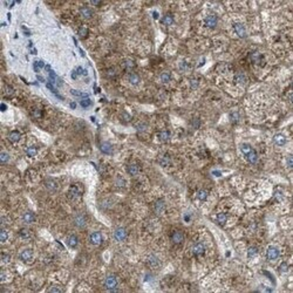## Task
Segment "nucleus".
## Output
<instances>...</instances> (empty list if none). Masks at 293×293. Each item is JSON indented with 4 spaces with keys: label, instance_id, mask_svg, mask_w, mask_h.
<instances>
[{
    "label": "nucleus",
    "instance_id": "nucleus-1",
    "mask_svg": "<svg viewBox=\"0 0 293 293\" xmlns=\"http://www.w3.org/2000/svg\"><path fill=\"white\" fill-rule=\"evenodd\" d=\"M117 285H119V281H117L116 277L113 275V274L108 275V277L106 278V280H105V286H106V288L109 289V291H115L116 287H117Z\"/></svg>",
    "mask_w": 293,
    "mask_h": 293
},
{
    "label": "nucleus",
    "instance_id": "nucleus-2",
    "mask_svg": "<svg viewBox=\"0 0 293 293\" xmlns=\"http://www.w3.org/2000/svg\"><path fill=\"white\" fill-rule=\"evenodd\" d=\"M81 197V192H80V189L76 186V185H72L68 190V198L73 202L77 201L79 198Z\"/></svg>",
    "mask_w": 293,
    "mask_h": 293
},
{
    "label": "nucleus",
    "instance_id": "nucleus-3",
    "mask_svg": "<svg viewBox=\"0 0 293 293\" xmlns=\"http://www.w3.org/2000/svg\"><path fill=\"white\" fill-rule=\"evenodd\" d=\"M279 250L275 246H270L266 251V257L268 260H277L279 258Z\"/></svg>",
    "mask_w": 293,
    "mask_h": 293
},
{
    "label": "nucleus",
    "instance_id": "nucleus-4",
    "mask_svg": "<svg viewBox=\"0 0 293 293\" xmlns=\"http://www.w3.org/2000/svg\"><path fill=\"white\" fill-rule=\"evenodd\" d=\"M89 240H90V243H91L93 245H95V246L101 245V243H102V235H101V232H99V231L93 232V233L90 235V237H89Z\"/></svg>",
    "mask_w": 293,
    "mask_h": 293
},
{
    "label": "nucleus",
    "instance_id": "nucleus-5",
    "mask_svg": "<svg viewBox=\"0 0 293 293\" xmlns=\"http://www.w3.org/2000/svg\"><path fill=\"white\" fill-rule=\"evenodd\" d=\"M127 230L124 228H117L115 231H114V238L117 240V242H123L126 238H127Z\"/></svg>",
    "mask_w": 293,
    "mask_h": 293
},
{
    "label": "nucleus",
    "instance_id": "nucleus-6",
    "mask_svg": "<svg viewBox=\"0 0 293 293\" xmlns=\"http://www.w3.org/2000/svg\"><path fill=\"white\" fill-rule=\"evenodd\" d=\"M74 224H75V226H77V228H80V229L84 228L86 224H87V219H86L84 215H82V214L76 215V216L74 217Z\"/></svg>",
    "mask_w": 293,
    "mask_h": 293
},
{
    "label": "nucleus",
    "instance_id": "nucleus-7",
    "mask_svg": "<svg viewBox=\"0 0 293 293\" xmlns=\"http://www.w3.org/2000/svg\"><path fill=\"white\" fill-rule=\"evenodd\" d=\"M184 240V235L182 231H174L172 235H171V242L176 245L178 244H182Z\"/></svg>",
    "mask_w": 293,
    "mask_h": 293
},
{
    "label": "nucleus",
    "instance_id": "nucleus-8",
    "mask_svg": "<svg viewBox=\"0 0 293 293\" xmlns=\"http://www.w3.org/2000/svg\"><path fill=\"white\" fill-rule=\"evenodd\" d=\"M233 28H235L236 34H237L239 38H245V37H246V28H245V26H244L243 24L237 22V24L233 25Z\"/></svg>",
    "mask_w": 293,
    "mask_h": 293
},
{
    "label": "nucleus",
    "instance_id": "nucleus-9",
    "mask_svg": "<svg viewBox=\"0 0 293 293\" xmlns=\"http://www.w3.org/2000/svg\"><path fill=\"white\" fill-rule=\"evenodd\" d=\"M205 252V246L202 243H196L192 246V253L195 256H203Z\"/></svg>",
    "mask_w": 293,
    "mask_h": 293
},
{
    "label": "nucleus",
    "instance_id": "nucleus-10",
    "mask_svg": "<svg viewBox=\"0 0 293 293\" xmlns=\"http://www.w3.org/2000/svg\"><path fill=\"white\" fill-rule=\"evenodd\" d=\"M165 210V203L163 200H157L154 204V211L157 214V215H162Z\"/></svg>",
    "mask_w": 293,
    "mask_h": 293
},
{
    "label": "nucleus",
    "instance_id": "nucleus-11",
    "mask_svg": "<svg viewBox=\"0 0 293 293\" xmlns=\"http://www.w3.org/2000/svg\"><path fill=\"white\" fill-rule=\"evenodd\" d=\"M217 22H218V19L216 15L211 14V15H208L205 18V26L209 27V28H215L217 26Z\"/></svg>",
    "mask_w": 293,
    "mask_h": 293
},
{
    "label": "nucleus",
    "instance_id": "nucleus-12",
    "mask_svg": "<svg viewBox=\"0 0 293 293\" xmlns=\"http://www.w3.org/2000/svg\"><path fill=\"white\" fill-rule=\"evenodd\" d=\"M32 258H33V251H32V250L26 249V250L21 251V253H20V259H21L22 261L28 263V261L32 260Z\"/></svg>",
    "mask_w": 293,
    "mask_h": 293
},
{
    "label": "nucleus",
    "instance_id": "nucleus-13",
    "mask_svg": "<svg viewBox=\"0 0 293 293\" xmlns=\"http://www.w3.org/2000/svg\"><path fill=\"white\" fill-rule=\"evenodd\" d=\"M147 264H148L150 267L156 268V267H158V266L161 265V260H159L156 256L151 254V256H149V257H148V259H147Z\"/></svg>",
    "mask_w": 293,
    "mask_h": 293
},
{
    "label": "nucleus",
    "instance_id": "nucleus-14",
    "mask_svg": "<svg viewBox=\"0 0 293 293\" xmlns=\"http://www.w3.org/2000/svg\"><path fill=\"white\" fill-rule=\"evenodd\" d=\"M45 186H46V189H47L48 191H52V192L56 191L58 188H59L58 183H56L54 179H46V181H45Z\"/></svg>",
    "mask_w": 293,
    "mask_h": 293
},
{
    "label": "nucleus",
    "instance_id": "nucleus-15",
    "mask_svg": "<svg viewBox=\"0 0 293 293\" xmlns=\"http://www.w3.org/2000/svg\"><path fill=\"white\" fill-rule=\"evenodd\" d=\"M245 157H246L247 162H250L251 164H256V163L258 162V154H257V151L253 150V149H252L247 155H245Z\"/></svg>",
    "mask_w": 293,
    "mask_h": 293
},
{
    "label": "nucleus",
    "instance_id": "nucleus-16",
    "mask_svg": "<svg viewBox=\"0 0 293 293\" xmlns=\"http://www.w3.org/2000/svg\"><path fill=\"white\" fill-rule=\"evenodd\" d=\"M100 150L103 152V154H107V155H110L113 152V147L109 142H102L100 144Z\"/></svg>",
    "mask_w": 293,
    "mask_h": 293
},
{
    "label": "nucleus",
    "instance_id": "nucleus-17",
    "mask_svg": "<svg viewBox=\"0 0 293 293\" xmlns=\"http://www.w3.org/2000/svg\"><path fill=\"white\" fill-rule=\"evenodd\" d=\"M127 171L130 176H136L138 172H140V167L136 164V163H131L127 167Z\"/></svg>",
    "mask_w": 293,
    "mask_h": 293
},
{
    "label": "nucleus",
    "instance_id": "nucleus-18",
    "mask_svg": "<svg viewBox=\"0 0 293 293\" xmlns=\"http://www.w3.org/2000/svg\"><path fill=\"white\" fill-rule=\"evenodd\" d=\"M273 142H274V144H277V145H279V147L285 145V143H286V137H285L284 135H281V134H277V135H274V137H273Z\"/></svg>",
    "mask_w": 293,
    "mask_h": 293
},
{
    "label": "nucleus",
    "instance_id": "nucleus-19",
    "mask_svg": "<svg viewBox=\"0 0 293 293\" xmlns=\"http://www.w3.org/2000/svg\"><path fill=\"white\" fill-rule=\"evenodd\" d=\"M80 14L84 19H90L91 15H93V11L89 7H81L80 8Z\"/></svg>",
    "mask_w": 293,
    "mask_h": 293
},
{
    "label": "nucleus",
    "instance_id": "nucleus-20",
    "mask_svg": "<svg viewBox=\"0 0 293 293\" xmlns=\"http://www.w3.org/2000/svg\"><path fill=\"white\" fill-rule=\"evenodd\" d=\"M250 59H251V61H252L253 63H256V65H259V63H261V60H263V55H261L260 53H258V52H253V53H251V55H250Z\"/></svg>",
    "mask_w": 293,
    "mask_h": 293
},
{
    "label": "nucleus",
    "instance_id": "nucleus-21",
    "mask_svg": "<svg viewBox=\"0 0 293 293\" xmlns=\"http://www.w3.org/2000/svg\"><path fill=\"white\" fill-rule=\"evenodd\" d=\"M22 219H24V222H25L26 224H31V223H33V222L35 221V215H34L33 212H31V211L25 212L24 216H22Z\"/></svg>",
    "mask_w": 293,
    "mask_h": 293
},
{
    "label": "nucleus",
    "instance_id": "nucleus-22",
    "mask_svg": "<svg viewBox=\"0 0 293 293\" xmlns=\"http://www.w3.org/2000/svg\"><path fill=\"white\" fill-rule=\"evenodd\" d=\"M77 243H79V239H77V237H76L75 235H70V236L67 238V244H68V246L72 247V249L76 247V246H77Z\"/></svg>",
    "mask_w": 293,
    "mask_h": 293
},
{
    "label": "nucleus",
    "instance_id": "nucleus-23",
    "mask_svg": "<svg viewBox=\"0 0 293 293\" xmlns=\"http://www.w3.org/2000/svg\"><path fill=\"white\" fill-rule=\"evenodd\" d=\"M235 82L239 83V84H244L246 83V75L244 73H237L235 75Z\"/></svg>",
    "mask_w": 293,
    "mask_h": 293
},
{
    "label": "nucleus",
    "instance_id": "nucleus-24",
    "mask_svg": "<svg viewBox=\"0 0 293 293\" xmlns=\"http://www.w3.org/2000/svg\"><path fill=\"white\" fill-rule=\"evenodd\" d=\"M20 137H21V135H20V133H19V131H17V130L11 131V133H10V135H8V140H10L11 142H13V143L19 142V141H20Z\"/></svg>",
    "mask_w": 293,
    "mask_h": 293
},
{
    "label": "nucleus",
    "instance_id": "nucleus-25",
    "mask_svg": "<svg viewBox=\"0 0 293 293\" xmlns=\"http://www.w3.org/2000/svg\"><path fill=\"white\" fill-rule=\"evenodd\" d=\"M158 163H159L162 167H169V165L171 164V158H170L168 155H163V156L159 157Z\"/></svg>",
    "mask_w": 293,
    "mask_h": 293
},
{
    "label": "nucleus",
    "instance_id": "nucleus-26",
    "mask_svg": "<svg viewBox=\"0 0 293 293\" xmlns=\"http://www.w3.org/2000/svg\"><path fill=\"white\" fill-rule=\"evenodd\" d=\"M226 221H228V215H226V214H218V215L216 216V222H217L221 226H224L225 223H226Z\"/></svg>",
    "mask_w": 293,
    "mask_h": 293
},
{
    "label": "nucleus",
    "instance_id": "nucleus-27",
    "mask_svg": "<svg viewBox=\"0 0 293 293\" xmlns=\"http://www.w3.org/2000/svg\"><path fill=\"white\" fill-rule=\"evenodd\" d=\"M128 81L131 84H138L140 83V76H138V74H136V73H129Z\"/></svg>",
    "mask_w": 293,
    "mask_h": 293
},
{
    "label": "nucleus",
    "instance_id": "nucleus-28",
    "mask_svg": "<svg viewBox=\"0 0 293 293\" xmlns=\"http://www.w3.org/2000/svg\"><path fill=\"white\" fill-rule=\"evenodd\" d=\"M162 24L165 25V26H171L174 24V17L171 14H165L162 18Z\"/></svg>",
    "mask_w": 293,
    "mask_h": 293
},
{
    "label": "nucleus",
    "instance_id": "nucleus-29",
    "mask_svg": "<svg viewBox=\"0 0 293 293\" xmlns=\"http://www.w3.org/2000/svg\"><path fill=\"white\" fill-rule=\"evenodd\" d=\"M158 138H159V141H162V142L169 141V138H170V131H168V130L161 131V133L158 134Z\"/></svg>",
    "mask_w": 293,
    "mask_h": 293
},
{
    "label": "nucleus",
    "instance_id": "nucleus-30",
    "mask_svg": "<svg viewBox=\"0 0 293 293\" xmlns=\"http://www.w3.org/2000/svg\"><path fill=\"white\" fill-rule=\"evenodd\" d=\"M77 34H79V37H80L81 39L87 38V37H88V28H87L86 26H81V27L79 28V31H77Z\"/></svg>",
    "mask_w": 293,
    "mask_h": 293
},
{
    "label": "nucleus",
    "instance_id": "nucleus-31",
    "mask_svg": "<svg viewBox=\"0 0 293 293\" xmlns=\"http://www.w3.org/2000/svg\"><path fill=\"white\" fill-rule=\"evenodd\" d=\"M79 74H81V75H87V70L83 69L82 67H77V68L72 73V77H73V79H76V76H77Z\"/></svg>",
    "mask_w": 293,
    "mask_h": 293
},
{
    "label": "nucleus",
    "instance_id": "nucleus-32",
    "mask_svg": "<svg viewBox=\"0 0 293 293\" xmlns=\"http://www.w3.org/2000/svg\"><path fill=\"white\" fill-rule=\"evenodd\" d=\"M19 236H20L22 239H28V238H31L32 233H31V231H30L28 229H21V230L19 231Z\"/></svg>",
    "mask_w": 293,
    "mask_h": 293
},
{
    "label": "nucleus",
    "instance_id": "nucleus-33",
    "mask_svg": "<svg viewBox=\"0 0 293 293\" xmlns=\"http://www.w3.org/2000/svg\"><path fill=\"white\" fill-rule=\"evenodd\" d=\"M251 150H252V147H251L250 144H247V143H243V144L240 145V151L243 152V155H244V156H245V155H247Z\"/></svg>",
    "mask_w": 293,
    "mask_h": 293
},
{
    "label": "nucleus",
    "instance_id": "nucleus-34",
    "mask_svg": "<svg viewBox=\"0 0 293 293\" xmlns=\"http://www.w3.org/2000/svg\"><path fill=\"white\" fill-rule=\"evenodd\" d=\"M197 198L200 200V201H207V198H208V191L207 190H200L198 192H197Z\"/></svg>",
    "mask_w": 293,
    "mask_h": 293
},
{
    "label": "nucleus",
    "instance_id": "nucleus-35",
    "mask_svg": "<svg viewBox=\"0 0 293 293\" xmlns=\"http://www.w3.org/2000/svg\"><path fill=\"white\" fill-rule=\"evenodd\" d=\"M159 79H161V81H162L163 83H168V82L171 80V75H170V73L164 72V73H162V74L159 75Z\"/></svg>",
    "mask_w": 293,
    "mask_h": 293
},
{
    "label": "nucleus",
    "instance_id": "nucleus-36",
    "mask_svg": "<svg viewBox=\"0 0 293 293\" xmlns=\"http://www.w3.org/2000/svg\"><path fill=\"white\" fill-rule=\"evenodd\" d=\"M37 154H38V149H37L35 147H28V148L26 149V155L30 156V157H33V156H35Z\"/></svg>",
    "mask_w": 293,
    "mask_h": 293
},
{
    "label": "nucleus",
    "instance_id": "nucleus-37",
    "mask_svg": "<svg viewBox=\"0 0 293 293\" xmlns=\"http://www.w3.org/2000/svg\"><path fill=\"white\" fill-rule=\"evenodd\" d=\"M198 86H200V80H198L197 77H192V79H190V87H191L192 89H197V88H198Z\"/></svg>",
    "mask_w": 293,
    "mask_h": 293
},
{
    "label": "nucleus",
    "instance_id": "nucleus-38",
    "mask_svg": "<svg viewBox=\"0 0 293 293\" xmlns=\"http://www.w3.org/2000/svg\"><path fill=\"white\" fill-rule=\"evenodd\" d=\"M257 253H258V249H257L256 246H250V247L247 249V256H249L250 258L254 257Z\"/></svg>",
    "mask_w": 293,
    "mask_h": 293
},
{
    "label": "nucleus",
    "instance_id": "nucleus-39",
    "mask_svg": "<svg viewBox=\"0 0 293 293\" xmlns=\"http://www.w3.org/2000/svg\"><path fill=\"white\" fill-rule=\"evenodd\" d=\"M70 93H72L74 96H79V97H82V99H87V97H88V94H86V93H81L80 90H74V89H72V90H70Z\"/></svg>",
    "mask_w": 293,
    "mask_h": 293
},
{
    "label": "nucleus",
    "instance_id": "nucleus-40",
    "mask_svg": "<svg viewBox=\"0 0 293 293\" xmlns=\"http://www.w3.org/2000/svg\"><path fill=\"white\" fill-rule=\"evenodd\" d=\"M122 65H123L124 69H131V68H133V67L135 66L134 61H131L130 59H127V60H124V62H123Z\"/></svg>",
    "mask_w": 293,
    "mask_h": 293
},
{
    "label": "nucleus",
    "instance_id": "nucleus-41",
    "mask_svg": "<svg viewBox=\"0 0 293 293\" xmlns=\"http://www.w3.org/2000/svg\"><path fill=\"white\" fill-rule=\"evenodd\" d=\"M80 105H81L82 108H88V107L91 106V101L89 100V97H87V99H82L80 101Z\"/></svg>",
    "mask_w": 293,
    "mask_h": 293
},
{
    "label": "nucleus",
    "instance_id": "nucleus-42",
    "mask_svg": "<svg viewBox=\"0 0 293 293\" xmlns=\"http://www.w3.org/2000/svg\"><path fill=\"white\" fill-rule=\"evenodd\" d=\"M230 120H231V122L237 123V122L239 121V114H238L237 112H232V113H230Z\"/></svg>",
    "mask_w": 293,
    "mask_h": 293
},
{
    "label": "nucleus",
    "instance_id": "nucleus-43",
    "mask_svg": "<svg viewBox=\"0 0 293 293\" xmlns=\"http://www.w3.org/2000/svg\"><path fill=\"white\" fill-rule=\"evenodd\" d=\"M10 161V155L6 152H1L0 154V162L1 163H7Z\"/></svg>",
    "mask_w": 293,
    "mask_h": 293
},
{
    "label": "nucleus",
    "instance_id": "nucleus-44",
    "mask_svg": "<svg viewBox=\"0 0 293 293\" xmlns=\"http://www.w3.org/2000/svg\"><path fill=\"white\" fill-rule=\"evenodd\" d=\"M32 116H33L34 119H40V117L42 116V112H41L40 109L35 108V109L32 110Z\"/></svg>",
    "mask_w": 293,
    "mask_h": 293
},
{
    "label": "nucleus",
    "instance_id": "nucleus-45",
    "mask_svg": "<svg viewBox=\"0 0 293 293\" xmlns=\"http://www.w3.org/2000/svg\"><path fill=\"white\" fill-rule=\"evenodd\" d=\"M47 88H48V89H51V90H52V91H53V93H54V94H55V95H56V96L59 97V99H62V96H60V95H59V93H58V90H56V89L54 88L53 83H51V82H47Z\"/></svg>",
    "mask_w": 293,
    "mask_h": 293
},
{
    "label": "nucleus",
    "instance_id": "nucleus-46",
    "mask_svg": "<svg viewBox=\"0 0 293 293\" xmlns=\"http://www.w3.org/2000/svg\"><path fill=\"white\" fill-rule=\"evenodd\" d=\"M45 67V63L42 62V61H37V62H34V70L35 72H39L41 68H44Z\"/></svg>",
    "mask_w": 293,
    "mask_h": 293
},
{
    "label": "nucleus",
    "instance_id": "nucleus-47",
    "mask_svg": "<svg viewBox=\"0 0 293 293\" xmlns=\"http://www.w3.org/2000/svg\"><path fill=\"white\" fill-rule=\"evenodd\" d=\"M48 292H56V293H61V292H63V289H62L60 286L54 285V286H51V287L48 288Z\"/></svg>",
    "mask_w": 293,
    "mask_h": 293
},
{
    "label": "nucleus",
    "instance_id": "nucleus-48",
    "mask_svg": "<svg viewBox=\"0 0 293 293\" xmlns=\"http://www.w3.org/2000/svg\"><path fill=\"white\" fill-rule=\"evenodd\" d=\"M7 238H8V233H7L6 230L3 229L1 231H0V240H1V242H5Z\"/></svg>",
    "mask_w": 293,
    "mask_h": 293
},
{
    "label": "nucleus",
    "instance_id": "nucleus-49",
    "mask_svg": "<svg viewBox=\"0 0 293 293\" xmlns=\"http://www.w3.org/2000/svg\"><path fill=\"white\" fill-rule=\"evenodd\" d=\"M115 184H116V186H117V188H123V186L126 185V182H124V179H123V178L119 177V178L116 179Z\"/></svg>",
    "mask_w": 293,
    "mask_h": 293
},
{
    "label": "nucleus",
    "instance_id": "nucleus-50",
    "mask_svg": "<svg viewBox=\"0 0 293 293\" xmlns=\"http://www.w3.org/2000/svg\"><path fill=\"white\" fill-rule=\"evenodd\" d=\"M10 260H11V256H10V254H7V253H3V254H1V261H3L4 264L10 263Z\"/></svg>",
    "mask_w": 293,
    "mask_h": 293
},
{
    "label": "nucleus",
    "instance_id": "nucleus-51",
    "mask_svg": "<svg viewBox=\"0 0 293 293\" xmlns=\"http://www.w3.org/2000/svg\"><path fill=\"white\" fill-rule=\"evenodd\" d=\"M136 129H137L138 131H144V130L147 129V124L143 123V122H140V123L136 124Z\"/></svg>",
    "mask_w": 293,
    "mask_h": 293
},
{
    "label": "nucleus",
    "instance_id": "nucleus-52",
    "mask_svg": "<svg viewBox=\"0 0 293 293\" xmlns=\"http://www.w3.org/2000/svg\"><path fill=\"white\" fill-rule=\"evenodd\" d=\"M287 270H288V265L286 263H281L280 266H279V272L284 273V272H287Z\"/></svg>",
    "mask_w": 293,
    "mask_h": 293
},
{
    "label": "nucleus",
    "instance_id": "nucleus-53",
    "mask_svg": "<svg viewBox=\"0 0 293 293\" xmlns=\"http://www.w3.org/2000/svg\"><path fill=\"white\" fill-rule=\"evenodd\" d=\"M13 93H14V90H13L12 87H10V86H6V87H5V94H6V95H12Z\"/></svg>",
    "mask_w": 293,
    "mask_h": 293
},
{
    "label": "nucleus",
    "instance_id": "nucleus-54",
    "mask_svg": "<svg viewBox=\"0 0 293 293\" xmlns=\"http://www.w3.org/2000/svg\"><path fill=\"white\" fill-rule=\"evenodd\" d=\"M107 75H108L109 77H112V76H115V75H116V72H115V69H113V68L108 69V70H107Z\"/></svg>",
    "mask_w": 293,
    "mask_h": 293
},
{
    "label": "nucleus",
    "instance_id": "nucleus-55",
    "mask_svg": "<svg viewBox=\"0 0 293 293\" xmlns=\"http://www.w3.org/2000/svg\"><path fill=\"white\" fill-rule=\"evenodd\" d=\"M293 158H292V156H288L287 157V165H288V168H292L293 167Z\"/></svg>",
    "mask_w": 293,
    "mask_h": 293
},
{
    "label": "nucleus",
    "instance_id": "nucleus-56",
    "mask_svg": "<svg viewBox=\"0 0 293 293\" xmlns=\"http://www.w3.org/2000/svg\"><path fill=\"white\" fill-rule=\"evenodd\" d=\"M275 197H277L278 201H281V200H282V195H281L279 191H277V192H275Z\"/></svg>",
    "mask_w": 293,
    "mask_h": 293
},
{
    "label": "nucleus",
    "instance_id": "nucleus-57",
    "mask_svg": "<svg viewBox=\"0 0 293 293\" xmlns=\"http://www.w3.org/2000/svg\"><path fill=\"white\" fill-rule=\"evenodd\" d=\"M193 127H195V128H198V127H200V120H198V119H197V120H196V119L193 120Z\"/></svg>",
    "mask_w": 293,
    "mask_h": 293
},
{
    "label": "nucleus",
    "instance_id": "nucleus-58",
    "mask_svg": "<svg viewBox=\"0 0 293 293\" xmlns=\"http://www.w3.org/2000/svg\"><path fill=\"white\" fill-rule=\"evenodd\" d=\"M122 116H123V119H124L126 121H129V120H130V116H129L127 113H123V115H122Z\"/></svg>",
    "mask_w": 293,
    "mask_h": 293
},
{
    "label": "nucleus",
    "instance_id": "nucleus-59",
    "mask_svg": "<svg viewBox=\"0 0 293 293\" xmlns=\"http://www.w3.org/2000/svg\"><path fill=\"white\" fill-rule=\"evenodd\" d=\"M101 3L100 1H91V5H95V6H97V5H100Z\"/></svg>",
    "mask_w": 293,
    "mask_h": 293
},
{
    "label": "nucleus",
    "instance_id": "nucleus-60",
    "mask_svg": "<svg viewBox=\"0 0 293 293\" xmlns=\"http://www.w3.org/2000/svg\"><path fill=\"white\" fill-rule=\"evenodd\" d=\"M214 175L215 176H221V172L219 171H214Z\"/></svg>",
    "mask_w": 293,
    "mask_h": 293
},
{
    "label": "nucleus",
    "instance_id": "nucleus-61",
    "mask_svg": "<svg viewBox=\"0 0 293 293\" xmlns=\"http://www.w3.org/2000/svg\"><path fill=\"white\" fill-rule=\"evenodd\" d=\"M70 107H72V108H75V107H76V105H75L74 102H72V103H70Z\"/></svg>",
    "mask_w": 293,
    "mask_h": 293
},
{
    "label": "nucleus",
    "instance_id": "nucleus-62",
    "mask_svg": "<svg viewBox=\"0 0 293 293\" xmlns=\"http://www.w3.org/2000/svg\"><path fill=\"white\" fill-rule=\"evenodd\" d=\"M5 109H6V106L3 103V105H1V110H5Z\"/></svg>",
    "mask_w": 293,
    "mask_h": 293
}]
</instances>
